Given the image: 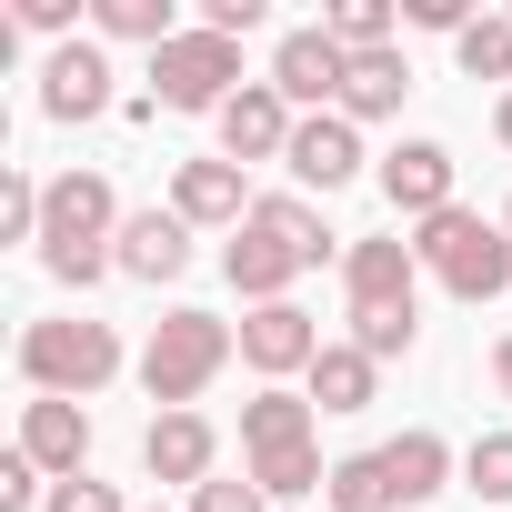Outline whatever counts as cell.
Instances as JSON below:
<instances>
[{
    "instance_id": "cell-1",
    "label": "cell",
    "mask_w": 512,
    "mask_h": 512,
    "mask_svg": "<svg viewBox=\"0 0 512 512\" xmlns=\"http://www.w3.org/2000/svg\"><path fill=\"white\" fill-rule=\"evenodd\" d=\"M121 191L101 181V171H61L51 181V211H41V272L61 282V292H91V282H111L121 272Z\"/></svg>"
},
{
    "instance_id": "cell-2",
    "label": "cell",
    "mask_w": 512,
    "mask_h": 512,
    "mask_svg": "<svg viewBox=\"0 0 512 512\" xmlns=\"http://www.w3.org/2000/svg\"><path fill=\"white\" fill-rule=\"evenodd\" d=\"M412 262H422L452 302H502V292H512V231L452 201V211L412 221Z\"/></svg>"
},
{
    "instance_id": "cell-3",
    "label": "cell",
    "mask_w": 512,
    "mask_h": 512,
    "mask_svg": "<svg viewBox=\"0 0 512 512\" xmlns=\"http://www.w3.org/2000/svg\"><path fill=\"white\" fill-rule=\"evenodd\" d=\"M231 352H241V332H231L221 312H191V302H181V312H161L151 342H141V392H151L161 412H191V402L221 382Z\"/></svg>"
},
{
    "instance_id": "cell-4",
    "label": "cell",
    "mask_w": 512,
    "mask_h": 512,
    "mask_svg": "<svg viewBox=\"0 0 512 512\" xmlns=\"http://www.w3.org/2000/svg\"><path fill=\"white\" fill-rule=\"evenodd\" d=\"M121 372V332L91 322V312H51L21 332V382L31 392H61V402H91L101 382Z\"/></svg>"
},
{
    "instance_id": "cell-5",
    "label": "cell",
    "mask_w": 512,
    "mask_h": 512,
    "mask_svg": "<svg viewBox=\"0 0 512 512\" xmlns=\"http://www.w3.org/2000/svg\"><path fill=\"white\" fill-rule=\"evenodd\" d=\"M231 91H241V41L181 31L171 51H151V101H161V111H211V121H221Z\"/></svg>"
},
{
    "instance_id": "cell-6",
    "label": "cell",
    "mask_w": 512,
    "mask_h": 512,
    "mask_svg": "<svg viewBox=\"0 0 512 512\" xmlns=\"http://www.w3.org/2000/svg\"><path fill=\"white\" fill-rule=\"evenodd\" d=\"M342 81H352V51L312 21V31H282V51H272V91L312 121V111H342Z\"/></svg>"
},
{
    "instance_id": "cell-7",
    "label": "cell",
    "mask_w": 512,
    "mask_h": 512,
    "mask_svg": "<svg viewBox=\"0 0 512 512\" xmlns=\"http://www.w3.org/2000/svg\"><path fill=\"white\" fill-rule=\"evenodd\" d=\"M211 131H221V161H241V171H251V161H282V151H292L302 111H292L272 81H241V91L221 101V121H211Z\"/></svg>"
},
{
    "instance_id": "cell-8",
    "label": "cell",
    "mask_w": 512,
    "mask_h": 512,
    "mask_svg": "<svg viewBox=\"0 0 512 512\" xmlns=\"http://www.w3.org/2000/svg\"><path fill=\"white\" fill-rule=\"evenodd\" d=\"M231 332H241V362L262 372V382H292V372L322 362V322H312L302 302H262V312H241Z\"/></svg>"
},
{
    "instance_id": "cell-9",
    "label": "cell",
    "mask_w": 512,
    "mask_h": 512,
    "mask_svg": "<svg viewBox=\"0 0 512 512\" xmlns=\"http://www.w3.org/2000/svg\"><path fill=\"white\" fill-rule=\"evenodd\" d=\"M111 81H121V71H111V51H101V41H61V51H51V71H41V111H51V121H101V111L121 101Z\"/></svg>"
},
{
    "instance_id": "cell-10",
    "label": "cell",
    "mask_w": 512,
    "mask_h": 512,
    "mask_svg": "<svg viewBox=\"0 0 512 512\" xmlns=\"http://www.w3.org/2000/svg\"><path fill=\"white\" fill-rule=\"evenodd\" d=\"M342 292L352 312H382V302H422V262H412V241L402 231H372L342 251Z\"/></svg>"
},
{
    "instance_id": "cell-11",
    "label": "cell",
    "mask_w": 512,
    "mask_h": 512,
    "mask_svg": "<svg viewBox=\"0 0 512 512\" xmlns=\"http://www.w3.org/2000/svg\"><path fill=\"white\" fill-rule=\"evenodd\" d=\"M282 171H292L302 191H342V181H362V121H342V111H312V121L292 131Z\"/></svg>"
},
{
    "instance_id": "cell-12",
    "label": "cell",
    "mask_w": 512,
    "mask_h": 512,
    "mask_svg": "<svg viewBox=\"0 0 512 512\" xmlns=\"http://www.w3.org/2000/svg\"><path fill=\"white\" fill-rule=\"evenodd\" d=\"M171 211L191 221V231H241L251 221V191H241V161H181L171 171Z\"/></svg>"
},
{
    "instance_id": "cell-13",
    "label": "cell",
    "mask_w": 512,
    "mask_h": 512,
    "mask_svg": "<svg viewBox=\"0 0 512 512\" xmlns=\"http://www.w3.org/2000/svg\"><path fill=\"white\" fill-rule=\"evenodd\" d=\"M21 452H31V462H41L51 482L91 472V412H81V402H61V392L21 402Z\"/></svg>"
},
{
    "instance_id": "cell-14",
    "label": "cell",
    "mask_w": 512,
    "mask_h": 512,
    "mask_svg": "<svg viewBox=\"0 0 512 512\" xmlns=\"http://www.w3.org/2000/svg\"><path fill=\"white\" fill-rule=\"evenodd\" d=\"M211 462H221V432L201 422V412H151V432H141V472L151 482H211Z\"/></svg>"
},
{
    "instance_id": "cell-15",
    "label": "cell",
    "mask_w": 512,
    "mask_h": 512,
    "mask_svg": "<svg viewBox=\"0 0 512 512\" xmlns=\"http://www.w3.org/2000/svg\"><path fill=\"white\" fill-rule=\"evenodd\" d=\"M382 201H392L402 221L452 211V151H442V141H402V151H382Z\"/></svg>"
},
{
    "instance_id": "cell-16",
    "label": "cell",
    "mask_w": 512,
    "mask_h": 512,
    "mask_svg": "<svg viewBox=\"0 0 512 512\" xmlns=\"http://www.w3.org/2000/svg\"><path fill=\"white\" fill-rule=\"evenodd\" d=\"M382 472H392V512H422V502L462 472V452H452L432 422H412V432H392V442H382Z\"/></svg>"
},
{
    "instance_id": "cell-17",
    "label": "cell",
    "mask_w": 512,
    "mask_h": 512,
    "mask_svg": "<svg viewBox=\"0 0 512 512\" xmlns=\"http://www.w3.org/2000/svg\"><path fill=\"white\" fill-rule=\"evenodd\" d=\"M121 272L151 282V292L181 282V272H191V221H181V211H131V221H121Z\"/></svg>"
},
{
    "instance_id": "cell-18",
    "label": "cell",
    "mask_w": 512,
    "mask_h": 512,
    "mask_svg": "<svg viewBox=\"0 0 512 512\" xmlns=\"http://www.w3.org/2000/svg\"><path fill=\"white\" fill-rule=\"evenodd\" d=\"M302 442H312V392L262 382L241 402V462H272V452H302Z\"/></svg>"
},
{
    "instance_id": "cell-19",
    "label": "cell",
    "mask_w": 512,
    "mask_h": 512,
    "mask_svg": "<svg viewBox=\"0 0 512 512\" xmlns=\"http://www.w3.org/2000/svg\"><path fill=\"white\" fill-rule=\"evenodd\" d=\"M251 231H272V241L292 251V262H302V272H322V262H342V251H352V241H342V231H332V221H322L302 191H272V201H251Z\"/></svg>"
},
{
    "instance_id": "cell-20",
    "label": "cell",
    "mask_w": 512,
    "mask_h": 512,
    "mask_svg": "<svg viewBox=\"0 0 512 512\" xmlns=\"http://www.w3.org/2000/svg\"><path fill=\"white\" fill-rule=\"evenodd\" d=\"M221 272H231V292L251 302V312H262V302H292V282H302V262H292V251L272 241V231H231V251H221Z\"/></svg>"
},
{
    "instance_id": "cell-21",
    "label": "cell",
    "mask_w": 512,
    "mask_h": 512,
    "mask_svg": "<svg viewBox=\"0 0 512 512\" xmlns=\"http://www.w3.org/2000/svg\"><path fill=\"white\" fill-rule=\"evenodd\" d=\"M302 392H312V412H362V402L382 392V362H372L362 342H322V362L302 372Z\"/></svg>"
},
{
    "instance_id": "cell-22",
    "label": "cell",
    "mask_w": 512,
    "mask_h": 512,
    "mask_svg": "<svg viewBox=\"0 0 512 512\" xmlns=\"http://www.w3.org/2000/svg\"><path fill=\"white\" fill-rule=\"evenodd\" d=\"M412 91V61L402 51H352V81H342V121H392Z\"/></svg>"
},
{
    "instance_id": "cell-23",
    "label": "cell",
    "mask_w": 512,
    "mask_h": 512,
    "mask_svg": "<svg viewBox=\"0 0 512 512\" xmlns=\"http://www.w3.org/2000/svg\"><path fill=\"white\" fill-rule=\"evenodd\" d=\"M322 502H332V512H392V472H382V452H342L332 482H322Z\"/></svg>"
},
{
    "instance_id": "cell-24",
    "label": "cell",
    "mask_w": 512,
    "mask_h": 512,
    "mask_svg": "<svg viewBox=\"0 0 512 512\" xmlns=\"http://www.w3.org/2000/svg\"><path fill=\"white\" fill-rule=\"evenodd\" d=\"M91 21H101V41H151V51H171V41H181L171 0H91Z\"/></svg>"
},
{
    "instance_id": "cell-25",
    "label": "cell",
    "mask_w": 512,
    "mask_h": 512,
    "mask_svg": "<svg viewBox=\"0 0 512 512\" xmlns=\"http://www.w3.org/2000/svg\"><path fill=\"white\" fill-rule=\"evenodd\" d=\"M452 61H462V81H512V11H482L452 41Z\"/></svg>"
},
{
    "instance_id": "cell-26",
    "label": "cell",
    "mask_w": 512,
    "mask_h": 512,
    "mask_svg": "<svg viewBox=\"0 0 512 512\" xmlns=\"http://www.w3.org/2000/svg\"><path fill=\"white\" fill-rule=\"evenodd\" d=\"M322 31H332L342 51H392L402 11H392V0H332V11H322Z\"/></svg>"
},
{
    "instance_id": "cell-27",
    "label": "cell",
    "mask_w": 512,
    "mask_h": 512,
    "mask_svg": "<svg viewBox=\"0 0 512 512\" xmlns=\"http://www.w3.org/2000/svg\"><path fill=\"white\" fill-rule=\"evenodd\" d=\"M251 482H262L272 502H302V492H322L332 482V462H322V442H302V452H272V462H241Z\"/></svg>"
},
{
    "instance_id": "cell-28",
    "label": "cell",
    "mask_w": 512,
    "mask_h": 512,
    "mask_svg": "<svg viewBox=\"0 0 512 512\" xmlns=\"http://www.w3.org/2000/svg\"><path fill=\"white\" fill-rule=\"evenodd\" d=\"M352 342H362L372 362H402V352L422 342V302H382V312H352Z\"/></svg>"
},
{
    "instance_id": "cell-29",
    "label": "cell",
    "mask_w": 512,
    "mask_h": 512,
    "mask_svg": "<svg viewBox=\"0 0 512 512\" xmlns=\"http://www.w3.org/2000/svg\"><path fill=\"white\" fill-rule=\"evenodd\" d=\"M462 482H472L492 512H512V432H472V442H462Z\"/></svg>"
},
{
    "instance_id": "cell-30",
    "label": "cell",
    "mask_w": 512,
    "mask_h": 512,
    "mask_svg": "<svg viewBox=\"0 0 512 512\" xmlns=\"http://www.w3.org/2000/svg\"><path fill=\"white\" fill-rule=\"evenodd\" d=\"M41 211H51V181L0 171V241H41Z\"/></svg>"
},
{
    "instance_id": "cell-31",
    "label": "cell",
    "mask_w": 512,
    "mask_h": 512,
    "mask_svg": "<svg viewBox=\"0 0 512 512\" xmlns=\"http://www.w3.org/2000/svg\"><path fill=\"white\" fill-rule=\"evenodd\" d=\"M41 502H51V472L11 442V452H0V512H41Z\"/></svg>"
},
{
    "instance_id": "cell-32",
    "label": "cell",
    "mask_w": 512,
    "mask_h": 512,
    "mask_svg": "<svg viewBox=\"0 0 512 512\" xmlns=\"http://www.w3.org/2000/svg\"><path fill=\"white\" fill-rule=\"evenodd\" d=\"M191 512H272V492L251 482V472H241V482H231V472H211V482L191 492Z\"/></svg>"
},
{
    "instance_id": "cell-33",
    "label": "cell",
    "mask_w": 512,
    "mask_h": 512,
    "mask_svg": "<svg viewBox=\"0 0 512 512\" xmlns=\"http://www.w3.org/2000/svg\"><path fill=\"white\" fill-rule=\"evenodd\" d=\"M41 512H131V502H121L111 482H91V472H71V482H51V502H41Z\"/></svg>"
},
{
    "instance_id": "cell-34",
    "label": "cell",
    "mask_w": 512,
    "mask_h": 512,
    "mask_svg": "<svg viewBox=\"0 0 512 512\" xmlns=\"http://www.w3.org/2000/svg\"><path fill=\"white\" fill-rule=\"evenodd\" d=\"M402 21H412V31H452V41H462L482 11H472V0H402Z\"/></svg>"
},
{
    "instance_id": "cell-35",
    "label": "cell",
    "mask_w": 512,
    "mask_h": 512,
    "mask_svg": "<svg viewBox=\"0 0 512 512\" xmlns=\"http://www.w3.org/2000/svg\"><path fill=\"white\" fill-rule=\"evenodd\" d=\"M201 31H221V41L262 31V0H201Z\"/></svg>"
},
{
    "instance_id": "cell-36",
    "label": "cell",
    "mask_w": 512,
    "mask_h": 512,
    "mask_svg": "<svg viewBox=\"0 0 512 512\" xmlns=\"http://www.w3.org/2000/svg\"><path fill=\"white\" fill-rule=\"evenodd\" d=\"M11 21H21V31H71L81 0H11Z\"/></svg>"
},
{
    "instance_id": "cell-37",
    "label": "cell",
    "mask_w": 512,
    "mask_h": 512,
    "mask_svg": "<svg viewBox=\"0 0 512 512\" xmlns=\"http://www.w3.org/2000/svg\"><path fill=\"white\" fill-rule=\"evenodd\" d=\"M492 392H502V402H512V332H502V342H492Z\"/></svg>"
},
{
    "instance_id": "cell-38",
    "label": "cell",
    "mask_w": 512,
    "mask_h": 512,
    "mask_svg": "<svg viewBox=\"0 0 512 512\" xmlns=\"http://www.w3.org/2000/svg\"><path fill=\"white\" fill-rule=\"evenodd\" d=\"M492 131H502V141H512V91H502V111H492Z\"/></svg>"
},
{
    "instance_id": "cell-39",
    "label": "cell",
    "mask_w": 512,
    "mask_h": 512,
    "mask_svg": "<svg viewBox=\"0 0 512 512\" xmlns=\"http://www.w3.org/2000/svg\"><path fill=\"white\" fill-rule=\"evenodd\" d=\"M502 231H512V201H502Z\"/></svg>"
}]
</instances>
